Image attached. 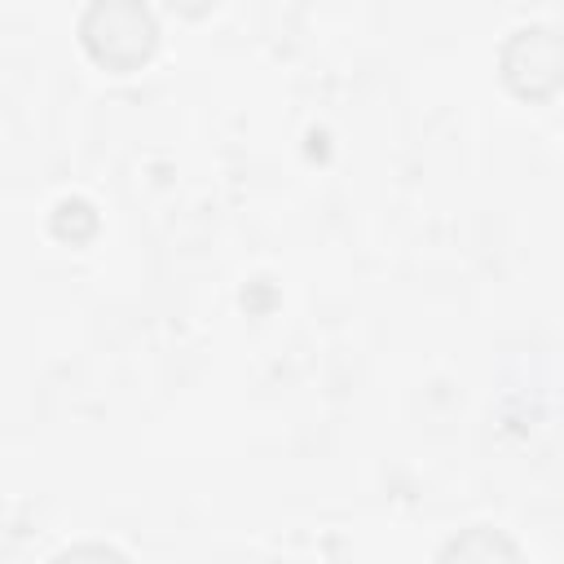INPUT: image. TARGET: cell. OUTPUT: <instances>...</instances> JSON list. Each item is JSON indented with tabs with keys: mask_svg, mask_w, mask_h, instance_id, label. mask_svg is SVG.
I'll use <instances>...</instances> for the list:
<instances>
[{
	"mask_svg": "<svg viewBox=\"0 0 564 564\" xmlns=\"http://www.w3.org/2000/svg\"><path fill=\"white\" fill-rule=\"evenodd\" d=\"M79 35H84V44L97 62L123 70V66H137L154 48V18L141 4L106 0V4H93L84 13Z\"/></svg>",
	"mask_w": 564,
	"mask_h": 564,
	"instance_id": "cell-1",
	"label": "cell"
},
{
	"mask_svg": "<svg viewBox=\"0 0 564 564\" xmlns=\"http://www.w3.org/2000/svg\"><path fill=\"white\" fill-rule=\"evenodd\" d=\"M502 75L524 97H546L564 79V40L551 26H520L502 44Z\"/></svg>",
	"mask_w": 564,
	"mask_h": 564,
	"instance_id": "cell-2",
	"label": "cell"
},
{
	"mask_svg": "<svg viewBox=\"0 0 564 564\" xmlns=\"http://www.w3.org/2000/svg\"><path fill=\"white\" fill-rule=\"evenodd\" d=\"M441 564H520V555H516V546L502 533L471 529V533H463V538H454L445 546Z\"/></svg>",
	"mask_w": 564,
	"mask_h": 564,
	"instance_id": "cell-3",
	"label": "cell"
},
{
	"mask_svg": "<svg viewBox=\"0 0 564 564\" xmlns=\"http://www.w3.org/2000/svg\"><path fill=\"white\" fill-rule=\"evenodd\" d=\"M53 564H128V560L101 542H79V546H66L62 555H53Z\"/></svg>",
	"mask_w": 564,
	"mask_h": 564,
	"instance_id": "cell-4",
	"label": "cell"
}]
</instances>
